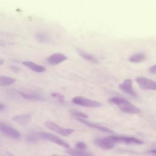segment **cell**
I'll use <instances>...</instances> for the list:
<instances>
[{
  "mask_svg": "<svg viewBox=\"0 0 156 156\" xmlns=\"http://www.w3.org/2000/svg\"><path fill=\"white\" fill-rule=\"evenodd\" d=\"M37 138H40V139L51 141L52 143H54L57 145H59L65 148L69 147V145L68 143L63 141L57 136L50 133H47V132H39L35 134L30 135L29 136H27V140L30 141H35Z\"/></svg>",
  "mask_w": 156,
  "mask_h": 156,
  "instance_id": "6da1fadb",
  "label": "cell"
},
{
  "mask_svg": "<svg viewBox=\"0 0 156 156\" xmlns=\"http://www.w3.org/2000/svg\"><path fill=\"white\" fill-rule=\"evenodd\" d=\"M109 101L116 105L124 113L130 114H138L141 112L139 108L130 103L127 100L119 97H113L109 99Z\"/></svg>",
  "mask_w": 156,
  "mask_h": 156,
  "instance_id": "7a4b0ae2",
  "label": "cell"
},
{
  "mask_svg": "<svg viewBox=\"0 0 156 156\" xmlns=\"http://www.w3.org/2000/svg\"><path fill=\"white\" fill-rule=\"evenodd\" d=\"M72 102L75 104L89 108H97L102 105L101 103L98 101L88 99L82 96L74 97L73 98Z\"/></svg>",
  "mask_w": 156,
  "mask_h": 156,
  "instance_id": "3957f363",
  "label": "cell"
},
{
  "mask_svg": "<svg viewBox=\"0 0 156 156\" xmlns=\"http://www.w3.org/2000/svg\"><path fill=\"white\" fill-rule=\"evenodd\" d=\"M112 143H124L127 144H142L143 142L137 138L133 137H127V136H110L105 138Z\"/></svg>",
  "mask_w": 156,
  "mask_h": 156,
  "instance_id": "277c9868",
  "label": "cell"
},
{
  "mask_svg": "<svg viewBox=\"0 0 156 156\" xmlns=\"http://www.w3.org/2000/svg\"><path fill=\"white\" fill-rule=\"evenodd\" d=\"M44 126L49 130L55 132L62 136H69L74 132L73 129L63 128L52 121H46L44 122Z\"/></svg>",
  "mask_w": 156,
  "mask_h": 156,
  "instance_id": "5b68a950",
  "label": "cell"
},
{
  "mask_svg": "<svg viewBox=\"0 0 156 156\" xmlns=\"http://www.w3.org/2000/svg\"><path fill=\"white\" fill-rule=\"evenodd\" d=\"M135 80L138 85L143 89L149 90H156V82L151 79L139 76L136 78Z\"/></svg>",
  "mask_w": 156,
  "mask_h": 156,
  "instance_id": "8992f818",
  "label": "cell"
},
{
  "mask_svg": "<svg viewBox=\"0 0 156 156\" xmlns=\"http://www.w3.org/2000/svg\"><path fill=\"white\" fill-rule=\"evenodd\" d=\"M0 131L6 136L14 139L19 138L21 135L20 133L17 130L1 122H0Z\"/></svg>",
  "mask_w": 156,
  "mask_h": 156,
  "instance_id": "52a82bcc",
  "label": "cell"
},
{
  "mask_svg": "<svg viewBox=\"0 0 156 156\" xmlns=\"http://www.w3.org/2000/svg\"><path fill=\"white\" fill-rule=\"evenodd\" d=\"M119 88L121 90H122L125 93L133 96L136 97L137 94L132 87V81L131 79H125L123 82L119 85Z\"/></svg>",
  "mask_w": 156,
  "mask_h": 156,
  "instance_id": "ba28073f",
  "label": "cell"
},
{
  "mask_svg": "<svg viewBox=\"0 0 156 156\" xmlns=\"http://www.w3.org/2000/svg\"><path fill=\"white\" fill-rule=\"evenodd\" d=\"M32 115L30 113H24L14 116L12 120L21 126H26L31 121Z\"/></svg>",
  "mask_w": 156,
  "mask_h": 156,
  "instance_id": "9c48e42d",
  "label": "cell"
},
{
  "mask_svg": "<svg viewBox=\"0 0 156 156\" xmlns=\"http://www.w3.org/2000/svg\"><path fill=\"white\" fill-rule=\"evenodd\" d=\"M66 59V57L65 55L62 53H54L49 56L46 61L48 63L51 65H56L64 62Z\"/></svg>",
  "mask_w": 156,
  "mask_h": 156,
  "instance_id": "30bf717a",
  "label": "cell"
},
{
  "mask_svg": "<svg viewBox=\"0 0 156 156\" xmlns=\"http://www.w3.org/2000/svg\"><path fill=\"white\" fill-rule=\"evenodd\" d=\"M20 95L24 99L32 101H43L44 100L43 96L40 93L34 91H24L20 92Z\"/></svg>",
  "mask_w": 156,
  "mask_h": 156,
  "instance_id": "8fae6325",
  "label": "cell"
},
{
  "mask_svg": "<svg viewBox=\"0 0 156 156\" xmlns=\"http://www.w3.org/2000/svg\"><path fill=\"white\" fill-rule=\"evenodd\" d=\"M76 119H77V121H79V122L83 123V124H85V126L89 127H91V128H93V129H94L100 130V131H101V132H106V133H113V131H112V130H110V129H108V128H107V127H106L102 126H100V125H98V124H94V123H93V122H91L85 121V120L83 119L76 118Z\"/></svg>",
  "mask_w": 156,
  "mask_h": 156,
  "instance_id": "7c38bea8",
  "label": "cell"
},
{
  "mask_svg": "<svg viewBox=\"0 0 156 156\" xmlns=\"http://www.w3.org/2000/svg\"><path fill=\"white\" fill-rule=\"evenodd\" d=\"M94 143L96 146L100 147L102 149L105 150H110L114 147V144L109 141L105 138H96L94 140Z\"/></svg>",
  "mask_w": 156,
  "mask_h": 156,
  "instance_id": "4fadbf2b",
  "label": "cell"
},
{
  "mask_svg": "<svg viewBox=\"0 0 156 156\" xmlns=\"http://www.w3.org/2000/svg\"><path fill=\"white\" fill-rule=\"evenodd\" d=\"M22 63L25 66L37 73H43L46 71V68L44 66L36 64L31 61H24Z\"/></svg>",
  "mask_w": 156,
  "mask_h": 156,
  "instance_id": "5bb4252c",
  "label": "cell"
},
{
  "mask_svg": "<svg viewBox=\"0 0 156 156\" xmlns=\"http://www.w3.org/2000/svg\"><path fill=\"white\" fill-rule=\"evenodd\" d=\"M67 152L72 156H94V155L85 150H79V149H69Z\"/></svg>",
  "mask_w": 156,
  "mask_h": 156,
  "instance_id": "9a60e30c",
  "label": "cell"
},
{
  "mask_svg": "<svg viewBox=\"0 0 156 156\" xmlns=\"http://www.w3.org/2000/svg\"><path fill=\"white\" fill-rule=\"evenodd\" d=\"M16 81V79L9 76H0V86L6 87L14 83Z\"/></svg>",
  "mask_w": 156,
  "mask_h": 156,
  "instance_id": "2e32d148",
  "label": "cell"
},
{
  "mask_svg": "<svg viewBox=\"0 0 156 156\" xmlns=\"http://www.w3.org/2000/svg\"><path fill=\"white\" fill-rule=\"evenodd\" d=\"M35 38L37 41L41 43H48L51 40V38L49 35L43 32H37L35 35Z\"/></svg>",
  "mask_w": 156,
  "mask_h": 156,
  "instance_id": "e0dca14e",
  "label": "cell"
},
{
  "mask_svg": "<svg viewBox=\"0 0 156 156\" xmlns=\"http://www.w3.org/2000/svg\"><path fill=\"white\" fill-rule=\"evenodd\" d=\"M146 56L143 53H137L131 55L129 60L132 63H141L145 60Z\"/></svg>",
  "mask_w": 156,
  "mask_h": 156,
  "instance_id": "ac0fdd59",
  "label": "cell"
},
{
  "mask_svg": "<svg viewBox=\"0 0 156 156\" xmlns=\"http://www.w3.org/2000/svg\"><path fill=\"white\" fill-rule=\"evenodd\" d=\"M79 54L81 57H82L83 58H84L87 61L91 62L92 63H96L98 62V60L94 56H93L92 54L88 52H87L83 51H79Z\"/></svg>",
  "mask_w": 156,
  "mask_h": 156,
  "instance_id": "d6986e66",
  "label": "cell"
},
{
  "mask_svg": "<svg viewBox=\"0 0 156 156\" xmlns=\"http://www.w3.org/2000/svg\"><path fill=\"white\" fill-rule=\"evenodd\" d=\"M70 113L72 116L76 117V118H80V119H84V118H87L88 116L80 112L75 110H72L70 111Z\"/></svg>",
  "mask_w": 156,
  "mask_h": 156,
  "instance_id": "ffe728a7",
  "label": "cell"
},
{
  "mask_svg": "<svg viewBox=\"0 0 156 156\" xmlns=\"http://www.w3.org/2000/svg\"><path fill=\"white\" fill-rule=\"evenodd\" d=\"M76 149L79 150H85L87 149V146L83 142H78L76 144Z\"/></svg>",
  "mask_w": 156,
  "mask_h": 156,
  "instance_id": "44dd1931",
  "label": "cell"
},
{
  "mask_svg": "<svg viewBox=\"0 0 156 156\" xmlns=\"http://www.w3.org/2000/svg\"><path fill=\"white\" fill-rule=\"evenodd\" d=\"M9 68L10 69L11 71H12L13 72L16 73H18L21 71V69L19 67L16 66H13V65H10L9 66Z\"/></svg>",
  "mask_w": 156,
  "mask_h": 156,
  "instance_id": "7402d4cb",
  "label": "cell"
},
{
  "mask_svg": "<svg viewBox=\"0 0 156 156\" xmlns=\"http://www.w3.org/2000/svg\"><path fill=\"white\" fill-rule=\"evenodd\" d=\"M149 71H150V73H151L152 74H155L156 73V65H154L151 66L149 68Z\"/></svg>",
  "mask_w": 156,
  "mask_h": 156,
  "instance_id": "603a6c76",
  "label": "cell"
},
{
  "mask_svg": "<svg viewBox=\"0 0 156 156\" xmlns=\"http://www.w3.org/2000/svg\"><path fill=\"white\" fill-rule=\"evenodd\" d=\"M5 108V105L2 103H0V112L3 111Z\"/></svg>",
  "mask_w": 156,
  "mask_h": 156,
  "instance_id": "cb8c5ba5",
  "label": "cell"
},
{
  "mask_svg": "<svg viewBox=\"0 0 156 156\" xmlns=\"http://www.w3.org/2000/svg\"><path fill=\"white\" fill-rule=\"evenodd\" d=\"M5 43L3 41H0V46H5Z\"/></svg>",
  "mask_w": 156,
  "mask_h": 156,
  "instance_id": "d4e9b609",
  "label": "cell"
},
{
  "mask_svg": "<svg viewBox=\"0 0 156 156\" xmlns=\"http://www.w3.org/2000/svg\"><path fill=\"white\" fill-rule=\"evenodd\" d=\"M3 63H4V60L0 58V65H3Z\"/></svg>",
  "mask_w": 156,
  "mask_h": 156,
  "instance_id": "484cf974",
  "label": "cell"
},
{
  "mask_svg": "<svg viewBox=\"0 0 156 156\" xmlns=\"http://www.w3.org/2000/svg\"><path fill=\"white\" fill-rule=\"evenodd\" d=\"M52 156H57V155H52Z\"/></svg>",
  "mask_w": 156,
  "mask_h": 156,
  "instance_id": "4316f807",
  "label": "cell"
}]
</instances>
